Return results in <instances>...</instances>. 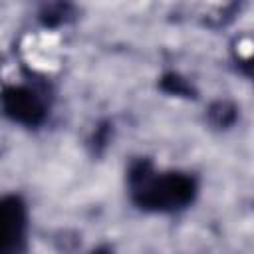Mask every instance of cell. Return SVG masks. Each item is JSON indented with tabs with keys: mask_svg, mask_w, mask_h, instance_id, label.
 Here are the masks:
<instances>
[{
	"mask_svg": "<svg viewBox=\"0 0 254 254\" xmlns=\"http://www.w3.org/2000/svg\"><path fill=\"white\" fill-rule=\"evenodd\" d=\"M24 206L10 196L0 200V254H16L24 236Z\"/></svg>",
	"mask_w": 254,
	"mask_h": 254,
	"instance_id": "2",
	"label": "cell"
},
{
	"mask_svg": "<svg viewBox=\"0 0 254 254\" xmlns=\"http://www.w3.org/2000/svg\"><path fill=\"white\" fill-rule=\"evenodd\" d=\"M91 254H109L107 250H103V248H99V250H95V252H91Z\"/></svg>",
	"mask_w": 254,
	"mask_h": 254,
	"instance_id": "6",
	"label": "cell"
},
{
	"mask_svg": "<svg viewBox=\"0 0 254 254\" xmlns=\"http://www.w3.org/2000/svg\"><path fill=\"white\" fill-rule=\"evenodd\" d=\"M4 101V109L6 113L26 125H36L44 119V107L40 103V99L24 87H10L4 91L2 95Z\"/></svg>",
	"mask_w": 254,
	"mask_h": 254,
	"instance_id": "3",
	"label": "cell"
},
{
	"mask_svg": "<svg viewBox=\"0 0 254 254\" xmlns=\"http://www.w3.org/2000/svg\"><path fill=\"white\" fill-rule=\"evenodd\" d=\"M210 113H212V117L216 119L218 125H228V123L234 119V109H232L230 105H226V103H218V105H214Z\"/></svg>",
	"mask_w": 254,
	"mask_h": 254,
	"instance_id": "4",
	"label": "cell"
},
{
	"mask_svg": "<svg viewBox=\"0 0 254 254\" xmlns=\"http://www.w3.org/2000/svg\"><path fill=\"white\" fill-rule=\"evenodd\" d=\"M131 181L135 185V200L145 208L171 210L185 206L194 196V181L190 177L179 173L153 177L143 163L131 175Z\"/></svg>",
	"mask_w": 254,
	"mask_h": 254,
	"instance_id": "1",
	"label": "cell"
},
{
	"mask_svg": "<svg viewBox=\"0 0 254 254\" xmlns=\"http://www.w3.org/2000/svg\"><path fill=\"white\" fill-rule=\"evenodd\" d=\"M165 87L169 89V91H175V93H187L189 91V87L183 83V79H179L177 75H171V77H167L165 79Z\"/></svg>",
	"mask_w": 254,
	"mask_h": 254,
	"instance_id": "5",
	"label": "cell"
}]
</instances>
